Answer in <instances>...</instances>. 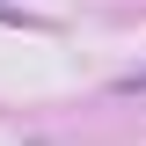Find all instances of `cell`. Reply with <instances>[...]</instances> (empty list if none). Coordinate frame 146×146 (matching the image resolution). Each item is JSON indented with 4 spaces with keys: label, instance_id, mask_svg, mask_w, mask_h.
Wrapping results in <instances>:
<instances>
[{
    "label": "cell",
    "instance_id": "obj_1",
    "mask_svg": "<svg viewBox=\"0 0 146 146\" xmlns=\"http://www.w3.org/2000/svg\"><path fill=\"white\" fill-rule=\"evenodd\" d=\"M0 22H7V29H36V15H22V7H7V0H0Z\"/></svg>",
    "mask_w": 146,
    "mask_h": 146
},
{
    "label": "cell",
    "instance_id": "obj_2",
    "mask_svg": "<svg viewBox=\"0 0 146 146\" xmlns=\"http://www.w3.org/2000/svg\"><path fill=\"white\" fill-rule=\"evenodd\" d=\"M117 95H146V66L139 73H117Z\"/></svg>",
    "mask_w": 146,
    "mask_h": 146
}]
</instances>
